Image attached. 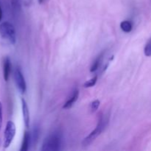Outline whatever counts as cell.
<instances>
[{
    "mask_svg": "<svg viewBox=\"0 0 151 151\" xmlns=\"http://www.w3.org/2000/svg\"><path fill=\"white\" fill-rule=\"evenodd\" d=\"M108 121L109 120L106 119V116H105L104 115H100L96 128L83 140L81 144H82V145L83 147H88V146H89L103 133L105 128H106Z\"/></svg>",
    "mask_w": 151,
    "mask_h": 151,
    "instance_id": "obj_1",
    "label": "cell"
},
{
    "mask_svg": "<svg viewBox=\"0 0 151 151\" xmlns=\"http://www.w3.org/2000/svg\"><path fill=\"white\" fill-rule=\"evenodd\" d=\"M0 35L1 38L7 40L10 44L16 42V29L13 25L8 22H4L0 24Z\"/></svg>",
    "mask_w": 151,
    "mask_h": 151,
    "instance_id": "obj_2",
    "label": "cell"
},
{
    "mask_svg": "<svg viewBox=\"0 0 151 151\" xmlns=\"http://www.w3.org/2000/svg\"><path fill=\"white\" fill-rule=\"evenodd\" d=\"M61 139L57 134H52L45 139L43 143L41 150L43 151H57L60 149Z\"/></svg>",
    "mask_w": 151,
    "mask_h": 151,
    "instance_id": "obj_3",
    "label": "cell"
},
{
    "mask_svg": "<svg viewBox=\"0 0 151 151\" xmlns=\"http://www.w3.org/2000/svg\"><path fill=\"white\" fill-rule=\"evenodd\" d=\"M16 125L13 121H8L6 124V128L4 133V148H7L13 142L16 135Z\"/></svg>",
    "mask_w": 151,
    "mask_h": 151,
    "instance_id": "obj_4",
    "label": "cell"
},
{
    "mask_svg": "<svg viewBox=\"0 0 151 151\" xmlns=\"http://www.w3.org/2000/svg\"><path fill=\"white\" fill-rule=\"evenodd\" d=\"M14 80L19 91H20L22 94H24V93L26 91L27 85L26 82H25L23 74H22V71H21V69H19V68H16V70H15Z\"/></svg>",
    "mask_w": 151,
    "mask_h": 151,
    "instance_id": "obj_5",
    "label": "cell"
},
{
    "mask_svg": "<svg viewBox=\"0 0 151 151\" xmlns=\"http://www.w3.org/2000/svg\"><path fill=\"white\" fill-rule=\"evenodd\" d=\"M22 101V114H23V119L24 122V125L26 128H29V122H30V117H29V108H28L27 103L26 100L24 98L21 99Z\"/></svg>",
    "mask_w": 151,
    "mask_h": 151,
    "instance_id": "obj_6",
    "label": "cell"
},
{
    "mask_svg": "<svg viewBox=\"0 0 151 151\" xmlns=\"http://www.w3.org/2000/svg\"><path fill=\"white\" fill-rule=\"evenodd\" d=\"M10 72H11V63L9 58H5L3 63V77L5 81H7L10 78Z\"/></svg>",
    "mask_w": 151,
    "mask_h": 151,
    "instance_id": "obj_7",
    "label": "cell"
},
{
    "mask_svg": "<svg viewBox=\"0 0 151 151\" xmlns=\"http://www.w3.org/2000/svg\"><path fill=\"white\" fill-rule=\"evenodd\" d=\"M78 97H79V91L78 89H75V91L72 92V96L69 97V99L67 100V101L64 103L63 106V109H68L69 108L72 107L73 106L74 103L78 100Z\"/></svg>",
    "mask_w": 151,
    "mask_h": 151,
    "instance_id": "obj_8",
    "label": "cell"
},
{
    "mask_svg": "<svg viewBox=\"0 0 151 151\" xmlns=\"http://www.w3.org/2000/svg\"><path fill=\"white\" fill-rule=\"evenodd\" d=\"M31 142V136L29 132L27 131H24V134L23 141H22V147L20 148V151H27L29 150V145Z\"/></svg>",
    "mask_w": 151,
    "mask_h": 151,
    "instance_id": "obj_9",
    "label": "cell"
},
{
    "mask_svg": "<svg viewBox=\"0 0 151 151\" xmlns=\"http://www.w3.org/2000/svg\"><path fill=\"white\" fill-rule=\"evenodd\" d=\"M103 54H104L103 52L101 53V54H100V55H99L98 57L96 58V60H94V63H92V66H91V69H90V72H95L96 70H97V69H98L99 66H100V63H101V62H102V59H103Z\"/></svg>",
    "mask_w": 151,
    "mask_h": 151,
    "instance_id": "obj_10",
    "label": "cell"
},
{
    "mask_svg": "<svg viewBox=\"0 0 151 151\" xmlns=\"http://www.w3.org/2000/svg\"><path fill=\"white\" fill-rule=\"evenodd\" d=\"M120 27L123 32H130L132 30V24L129 21H122L120 23Z\"/></svg>",
    "mask_w": 151,
    "mask_h": 151,
    "instance_id": "obj_11",
    "label": "cell"
},
{
    "mask_svg": "<svg viewBox=\"0 0 151 151\" xmlns=\"http://www.w3.org/2000/svg\"><path fill=\"white\" fill-rule=\"evenodd\" d=\"M38 136H39V129H38V128L35 127L33 129V134H32V137H31V139H32L31 142H32V143L34 145H35L37 142H38Z\"/></svg>",
    "mask_w": 151,
    "mask_h": 151,
    "instance_id": "obj_12",
    "label": "cell"
},
{
    "mask_svg": "<svg viewBox=\"0 0 151 151\" xmlns=\"http://www.w3.org/2000/svg\"><path fill=\"white\" fill-rule=\"evenodd\" d=\"M97 81V75H95L94 77H93L91 79H90L89 81H87L85 83L83 84V86L85 88H90V87L94 86L96 84Z\"/></svg>",
    "mask_w": 151,
    "mask_h": 151,
    "instance_id": "obj_13",
    "label": "cell"
},
{
    "mask_svg": "<svg viewBox=\"0 0 151 151\" xmlns=\"http://www.w3.org/2000/svg\"><path fill=\"white\" fill-rule=\"evenodd\" d=\"M100 105V100H95L93 102H91V103L90 104V110L91 112H95L97 109H99Z\"/></svg>",
    "mask_w": 151,
    "mask_h": 151,
    "instance_id": "obj_14",
    "label": "cell"
},
{
    "mask_svg": "<svg viewBox=\"0 0 151 151\" xmlns=\"http://www.w3.org/2000/svg\"><path fill=\"white\" fill-rule=\"evenodd\" d=\"M144 52L145 55L146 56H147V57L151 56V38L150 39V41L147 43V44H146L145 47Z\"/></svg>",
    "mask_w": 151,
    "mask_h": 151,
    "instance_id": "obj_15",
    "label": "cell"
},
{
    "mask_svg": "<svg viewBox=\"0 0 151 151\" xmlns=\"http://www.w3.org/2000/svg\"><path fill=\"white\" fill-rule=\"evenodd\" d=\"M1 124H2V105L0 102V131H1Z\"/></svg>",
    "mask_w": 151,
    "mask_h": 151,
    "instance_id": "obj_16",
    "label": "cell"
},
{
    "mask_svg": "<svg viewBox=\"0 0 151 151\" xmlns=\"http://www.w3.org/2000/svg\"><path fill=\"white\" fill-rule=\"evenodd\" d=\"M1 19H2V11H1V8L0 7V22H1Z\"/></svg>",
    "mask_w": 151,
    "mask_h": 151,
    "instance_id": "obj_17",
    "label": "cell"
},
{
    "mask_svg": "<svg viewBox=\"0 0 151 151\" xmlns=\"http://www.w3.org/2000/svg\"><path fill=\"white\" fill-rule=\"evenodd\" d=\"M44 1V0H38V2H39V4H41V3H43Z\"/></svg>",
    "mask_w": 151,
    "mask_h": 151,
    "instance_id": "obj_18",
    "label": "cell"
}]
</instances>
